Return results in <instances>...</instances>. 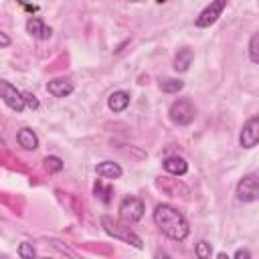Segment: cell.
Instances as JSON below:
<instances>
[{"label": "cell", "instance_id": "19", "mask_svg": "<svg viewBox=\"0 0 259 259\" xmlns=\"http://www.w3.org/2000/svg\"><path fill=\"white\" fill-rule=\"evenodd\" d=\"M45 168L49 172H61L63 170V160L59 156H47L45 158Z\"/></svg>", "mask_w": 259, "mask_h": 259}, {"label": "cell", "instance_id": "21", "mask_svg": "<svg viewBox=\"0 0 259 259\" xmlns=\"http://www.w3.org/2000/svg\"><path fill=\"white\" fill-rule=\"evenodd\" d=\"M36 255V249L32 247V243H20L18 245V257H22V259H32Z\"/></svg>", "mask_w": 259, "mask_h": 259}, {"label": "cell", "instance_id": "17", "mask_svg": "<svg viewBox=\"0 0 259 259\" xmlns=\"http://www.w3.org/2000/svg\"><path fill=\"white\" fill-rule=\"evenodd\" d=\"M182 87H184V81L180 79H160V89L164 93H178L182 91Z\"/></svg>", "mask_w": 259, "mask_h": 259}, {"label": "cell", "instance_id": "6", "mask_svg": "<svg viewBox=\"0 0 259 259\" xmlns=\"http://www.w3.org/2000/svg\"><path fill=\"white\" fill-rule=\"evenodd\" d=\"M237 200L239 202H255L259 198V184H257V176L255 174H247L237 182Z\"/></svg>", "mask_w": 259, "mask_h": 259}, {"label": "cell", "instance_id": "10", "mask_svg": "<svg viewBox=\"0 0 259 259\" xmlns=\"http://www.w3.org/2000/svg\"><path fill=\"white\" fill-rule=\"evenodd\" d=\"M95 172H97V176H101V178H105V180H117V178H121V174H123L121 166H119L117 162H111V160L99 162V164L95 166Z\"/></svg>", "mask_w": 259, "mask_h": 259}, {"label": "cell", "instance_id": "20", "mask_svg": "<svg viewBox=\"0 0 259 259\" xmlns=\"http://www.w3.org/2000/svg\"><path fill=\"white\" fill-rule=\"evenodd\" d=\"M194 253H196V257H198V259H208V257L212 255V247H210V243L200 241V243H196Z\"/></svg>", "mask_w": 259, "mask_h": 259}, {"label": "cell", "instance_id": "7", "mask_svg": "<svg viewBox=\"0 0 259 259\" xmlns=\"http://www.w3.org/2000/svg\"><path fill=\"white\" fill-rule=\"evenodd\" d=\"M0 97H2V101H4L12 111H16V113H20V111L26 107L22 93H20L10 81H6V79H0Z\"/></svg>", "mask_w": 259, "mask_h": 259}, {"label": "cell", "instance_id": "3", "mask_svg": "<svg viewBox=\"0 0 259 259\" xmlns=\"http://www.w3.org/2000/svg\"><path fill=\"white\" fill-rule=\"evenodd\" d=\"M168 117L174 125H180V127L190 125L196 117V107L188 97H180V99L172 101V105L168 109Z\"/></svg>", "mask_w": 259, "mask_h": 259}, {"label": "cell", "instance_id": "13", "mask_svg": "<svg viewBox=\"0 0 259 259\" xmlns=\"http://www.w3.org/2000/svg\"><path fill=\"white\" fill-rule=\"evenodd\" d=\"M73 89H75V85L69 79H53L47 83V91L53 97H67L73 93Z\"/></svg>", "mask_w": 259, "mask_h": 259}, {"label": "cell", "instance_id": "25", "mask_svg": "<svg viewBox=\"0 0 259 259\" xmlns=\"http://www.w3.org/2000/svg\"><path fill=\"white\" fill-rule=\"evenodd\" d=\"M156 2H160V4H162V2H166V0H156Z\"/></svg>", "mask_w": 259, "mask_h": 259}, {"label": "cell", "instance_id": "8", "mask_svg": "<svg viewBox=\"0 0 259 259\" xmlns=\"http://www.w3.org/2000/svg\"><path fill=\"white\" fill-rule=\"evenodd\" d=\"M257 142H259V117L257 115H251L243 123V130L239 134V144H241V148L251 150V148L257 146Z\"/></svg>", "mask_w": 259, "mask_h": 259}, {"label": "cell", "instance_id": "16", "mask_svg": "<svg viewBox=\"0 0 259 259\" xmlns=\"http://www.w3.org/2000/svg\"><path fill=\"white\" fill-rule=\"evenodd\" d=\"M93 192H95V196H97L103 204H109V202H111L113 188H111L109 184H103L101 180H97V182H95V186H93Z\"/></svg>", "mask_w": 259, "mask_h": 259}, {"label": "cell", "instance_id": "24", "mask_svg": "<svg viewBox=\"0 0 259 259\" xmlns=\"http://www.w3.org/2000/svg\"><path fill=\"white\" fill-rule=\"evenodd\" d=\"M233 257H235V259H251V253H249L247 249H239V251H235Z\"/></svg>", "mask_w": 259, "mask_h": 259}, {"label": "cell", "instance_id": "2", "mask_svg": "<svg viewBox=\"0 0 259 259\" xmlns=\"http://www.w3.org/2000/svg\"><path fill=\"white\" fill-rule=\"evenodd\" d=\"M101 227H103V231H105L109 237L119 239V241H123V243H127V245H134L136 249H142V239H140L130 227H125L123 223L113 221L111 217L103 214V217H101Z\"/></svg>", "mask_w": 259, "mask_h": 259}, {"label": "cell", "instance_id": "9", "mask_svg": "<svg viewBox=\"0 0 259 259\" xmlns=\"http://www.w3.org/2000/svg\"><path fill=\"white\" fill-rule=\"evenodd\" d=\"M26 32H28L30 36H34V38H40V40H47V38H51V34H53L51 26H47L38 16H30V18L26 20Z\"/></svg>", "mask_w": 259, "mask_h": 259}, {"label": "cell", "instance_id": "1", "mask_svg": "<svg viewBox=\"0 0 259 259\" xmlns=\"http://www.w3.org/2000/svg\"><path fill=\"white\" fill-rule=\"evenodd\" d=\"M152 219H154L156 227L172 241H184L190 233V225H188L186 217L172 204H166V202L158 204L154 208Z\"/></svg>", "mask_w": 259, "mask_h": 259}, {"label": "cell", "instance_id": "23", "mask_svg": "<svg viewBox=\"0 0 259 259\" xmlns=\"http://www.w3.org/2000/svg\"><path fill=\"white\" fill-rule=\"evenodd\" d=\"M10 42H12V38H10L6 32H2V30H0V49H6V47H10Z\"/></svg>", "mask_w": 259, "mask_h": 259}, {"label": "cell", "instance_id": "22", "mask_svg": "<svg viewBox=\"0 0 259 259\" xmlns=\"http://www.w3.org/2000/svg\"><path fill=\"white\" fill-rule=\"evenodd\" d=\"M22 97H24V105H28L30 109H38V99H36V95H32V93H28V91H24L22 93Z\"/></svg>", "mask_w": 259, "mask_h": 259}, {"label": "cell", "instance_id": "11", "mask_svg": "<svg viewBox=\"0 0 259 259\" xmlns=\"http://www.w3.org/2000/svg\"><path fill=\"white\" fill-rule=\"evenodd\" d=\"M162 166L172 176H184L188 172V162L182 156H168V158H164Z\"/></svg>", "mask_w": 259, "mask_h": 259}, {"label": "cell", "instance_id": "5", "mask_svg": "<svg viewBox=\"0 0 259 259\" xmlns=\"http://www.w3.org/2000/svg\"><path fill=\"white\" fill-rule=\"evenodd\" d=\"M227 4H229V0H210V4H206V6L200 10V14L196 16L194 24H196L198 28H208V26H212V24L221 18V14H223V10L227 8Z\"/></svg>", "mask_w": 259, "mask_h": 259}, {"label": "cell", "instance_id": "26", "mask_svg": "<svg viewBox=\"0 0 259 259\" xmlns=\"http://www.w3.org/2000/svg\"><path fill=\"white\" fill-rule=\"evenodd\" d=\"M130 2H140V0H130Z\"/></svg>", "mask_w": 259, "mask_h": 259}, {"label": "cell", "instance_id": "4", "mask_svg": "<svg viewBox=\"0 0 259 259\" xmlns=\"http://www.w3.org/2000/svg\"><path fill=\"white\" fill-rule=\"evenodd\" d=\"M144 210H146V204H144V200L138 198V196H125V198L119 202V219H121L125 225L138 223V221L144 217Z\"/></svg>", "mask_w": 259, "mask_h": 259}, {"label": "cell", "instance_id": "18", "mask_svg": "<svg viewBox=\"0 0 259 259\" xmlns=\"http://www.w3.org/2000/svg\"><path fill=\"white\" fill-rule=\"evenodd\" d=\"M257 45H259V34L253 32L251 38H249V59H251V63H259V49H257Z\"/></svg>", "mask_w": 259, "mask_h": 259}, {"label": "cell", "instance_id": "12", "mask_svg": "<svg viewBox=\"0 0 259 259\" xmlns=\"http://www.w3.org/2000/svg\"><path fill=\"white\" fill-rule=\"evenodd\" d=\"M192 61H194V53H192V49H188V47H182V49H178V53H176V57H174V71L176 73H186L188 69H190V65H192Z\"/></svg>", "mask_w": 259, "mask_h": 259}, {"label": "cell", "instance_id": "15", "mask_svg": "<svg viewBox=\"0 0 259 259\" xmlns=\"http://www.w3.org/2000/svg\"><path fill=\"white\" fill-rule=\"evenodd\" d=\"M127 105H130V93H127V91H113V93L107 97V107H109L113 113L123 111Z\"/></svg>", "mask_w": 259, "mask_h": 259}, {"label": "cell", "instance_id": "14", "mask_svg": "<svg viewBox=\"0 0 259 259\" xmlns=\"http://www.w3.org/2000/svg\"><path fill=\"white\" fill-rule=\"evenodd\" d=\"M16 142H18V146H20L22 150H28V152H32V150L38 148V138H36V134H34L30 127H22V130L16 134Z\"/></svg>", "mask_w": 259, "mask_h": 259}]
</instances>
